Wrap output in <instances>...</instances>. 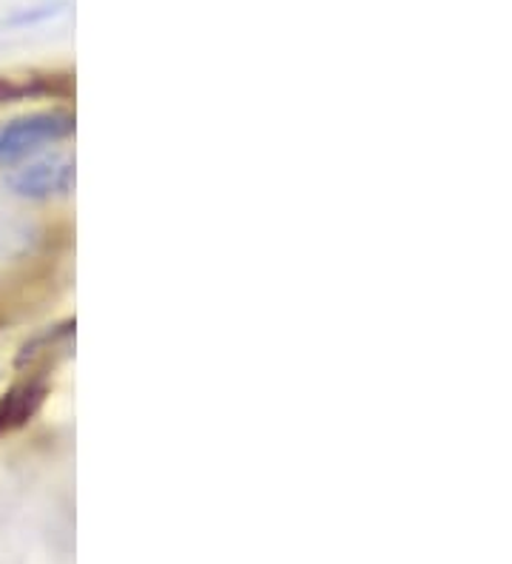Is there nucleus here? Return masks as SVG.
<instances>
[{
	"instance_id": "obj_3",
	"label": "nucleus",
	"mask_w": 512,
	"mask_h": 564,
	"mask_svg": "<svg viewBox=\"0 0 512 564\" xmlns=\"http://www.w3.org/2000/svg\"><path fill=\"white\" fill-rule=\"evenodd\" d=\"M43 402V386L37 382H23L0 400V434L23 425Z\"/></svg>"
},
{
	"instance_id": "obj_1",
	"label": "nucleus",
	"mask_w": 512,
	"mask_h": 564,
	"mask_svg": "<svg viewBox=\"0 0 512 564\" xmlns=\"http://www.w3.org/2000/svg\"><path fill=\"white\" fill-rule=\"evenodd\" d=\"M75 131L72 111H34L0 126V165L18 163L29 154L41 152L46 145L61 143Z\"/></svg>"
},
{
	"instance_id": "obj_2",
	"label": "nucleus",
	"mask_w": 512,
	"mask_h": 564,
	"mask_svg": "<svg viewBox=\"0 0 512 564\" xmlns=\"http://www.w3.org/2000/svg\"><path fill=\"white\" fill-rule=\"evenodd\" d=\"M72 186H75V158H68V154L32 160L7 174V188L23 200L61 197V194L72 192Z\"/></svg>"
}]
</instances>
